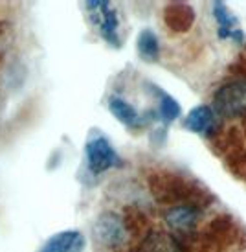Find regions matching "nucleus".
<instances>
[{"label":"nucleus","mask_w":246,"mask_h":252,"mask_svg":"<svg viewBox=\"0 0 246 252\" xmlns=\"http://www.w3.org/2000/svg\"><path fill=\"white\" fill-rule=\"evenodd\" d=\"M86 239L79 230H63L48 238L39 252H83Z\"/></svg>","instance_id":"6e6552de"},{"label":"nucleus","mask_w":246,"mask_h":252,"mask_svg":"<svg viewBox=\"0 0 246 252\" xmlns=\"http://www.w3.org/2000/svg\"><path fill=\"white\" fill-rule=\"evenodd\" d=\"M156 94H158V116L164 124H171L175 120L180 118V105L173 96H169L167 92L156 89Z\"/></svg>","instance_id":"f8f14e48"},{"label":"nucleus","mask_w":246,"mask_h":252,"mask_svg":"<svg viewBox=\"0 0 246 252\" xmlns=\"http://www.w3.org/2000/svg\"><path fill=\"white\" fill-rule=\"evenodd\" d=\"M136 48H138V54H140L141 59L145 61H158L160 57V42H158V37L153 30H141L140 35H138V41H136Z\"/></svg>","instance_id":"9b49d317"},{"label":"nucleus","mask_w":246,"mask_h":252,"mask_svg":"<svg viewBox=\"0 0 246 252\" xmlns=\"http://www.w3.org/2000/svg\"><path fill=\"white\" fill-rule=\"evenodd\" d=\"M109 111L114 114V118H118L123 126L131 127V129H138L145 124V120L140 112L136 111L127 99L120 98V96H112L109 99Z\"/></svg>","instance_id":"9d476101"},{"label":"nucleus","mask_w":246,"mask_h":252,"mask_svg":"<svg viewBox=\"0 0 246 252\" xmlns=\"http://www.w3.org/2000/svg\"><path fill=\"white\" fill-rule=\"evenodd\" d=\"M202 206L198 203H178L171 204L164 210V223L169 230L176 234H188L191 232L202 217Z\"/></svg>","instance_id":"39448f33"},{"label":"nucleus","mask_w":246,"mask_h":252,"mask_svg":"<svg viewBox=\"0 0 246 252\" xmlns=\"http://www.w3.org/2000/svg\"><path fill=\"white\" fill-rule=\"evenodd\" d=\"M86 11L90 15L94 26L98 28L99 35L103 37L110 46L120 48V19L110 2L105 0H92L86 2Z\"/></svg>","instance_id":"f03ea898"},{"label":"nucleus","mask_w":246,"mask_h":252,"mask_svg":"<svg viewBox=\"0 0 246 252\" xmlns=\"http://www.w3.org/2000/svg\"><path fill=\"white\" fill-rule=\"evenodd\" d=\"M184 127L200 136H211L217 127V114L213 112L210 105L193 107L188 116L184 118Z\"/></svg>","instance_id":"0eeeda50"},{"label":"nucleus","mask_w":246,"mask_h":252,"mask_svg":"<svg viewBox=\"0 0 246 252\" xmlns=\"http://www.w3.org/2000/svg\"><path fill=\"white\" fill-rule=\"evenodd\" d=\"M127 223L114 212H103L94 223V239L99 245L105 247H121L127 241Z\"/></svg>","instance_id":"20e7f679"},{"label":"nucleus","mask_w":246,"mask_h":252,"mask_svg":"<svg viewBox=\"0 0 246 252\" xmlns=\"http://www.w3.org/2000/svg\"><path fill=\"white\" fill-rule=\"evenodd\" d=\"M213 112L220 118L246 116V83L232 81L222 85L213 96Z\"/></svg>","instance_id":"f257e3e1"},{"label":"nucleus","mask_w":246,"mask_h":252,"mask_svg":"<svg viewBox=\"0 0 246 252\" xmlns=\"http://www.w3.org/2000/svg\"><path fill=\"white\" fill-rule=\"evenodd\" d=\"M131 252H184V247L173 234L160 230L145 232Z\"/></svg>","instance_id":"423d86ee"},{"label":"nucleus","mask_w":246,"mask_h":252,"mask_svg":"<svg viewBox=\"0 0 246 252\" xmlns=\"http://www.w3.org/2000/svg\"><path fill=\"white\" fill-rule=\"evenodd\" d=\"M213 17L217 21L219 26V37L220 39H232L235 42L243 41V30L237 28V17L230 11V7L222 4V2H213L211 6Z\"/></svg>","instance_id":"1a4fd4ad"},{"label":"nucleus","mask_w":246,"mask_h":252,"mask_svg":"<svg viewBox=\"0 0 246 252\" xmlns=\"http://www.w3.org/2000/svg\"><path fill=\"white\" fill-rule=\"evenodd\" d=\"M84 155H86V166L96 175L121 166V158L118 157L114 146L103 134H94L86 140Z\"/></svg>","instance_id":"7ed1b4c3"}]
</instances>
